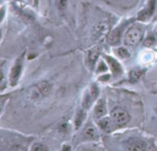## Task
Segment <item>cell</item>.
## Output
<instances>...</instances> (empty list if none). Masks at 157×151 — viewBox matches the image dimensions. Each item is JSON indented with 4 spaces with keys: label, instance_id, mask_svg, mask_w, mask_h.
Returning <instances> with one entry per match:
<instances>
[{
    "label": "cell",
    "instance_id": "1",
    "mask_svg": "<svg viewBox=\"0 0 157 151\" xmlns=\"http://www.w3.org/2000/svg\"><path fill=\"white\" fill-rule=\"evenodd\" d=\"M143 30L138 27L131 28L125 35V43L130 46L137 45L143 38Z\"/></svg>",
    "mask_w": 157,
    "mask_h": 151
},
{
    "label": "cell",
    "instance_id": "2",
    "mask_svg": "<svg viewBox=\"0 0 157 151\" xmlns=\"http://www.w3.org/2000/svg\"><path fill=\"white\" fill-rule=\"evenodd\" d=\"M111 120L115 125L123 126L130 121V115L125 110L121 108H115L111 112Z\"/></svg>",
    "mask_w": 157,
    "mask_h": 151
},
{
    "label": "cell",
    "instance_id": "3",
    "mask_svg": "<svg viewBox=\"0 0 157 151\" xmlns=\"http://www.w3.org/2000/svg\"><path fill=\"white\" fill-rule=\"evenodd\" d=\"M21 60L18 59L16 64L14 65V66L12 67L11 73H10V82L12 85L16 84L20 74H21V70H22V64H21Z\"/></svg>",
    "mask_w": 157,
    "mask_h": 151
},
{
    "label": "cell",
    "instance_id": "4",
    "mask_svg": "<svg viewBox=\"0 0 157 151\" xmlns=\"http://www.w3.org/2000/svg\"><path fill=\"white\" fill-rule=\"evenodd\" d=\"M125 149L128 150H144L147 149V146L144 142L137 139L130 140L127 145L125 146Z\"/></svg>",
    "mask_w": 157,
    "mask_h": 151
},
{
    "label": "cell",
    "instance_id": "5",
    "mask_svg": "<svg viewBox=\"0 0 157 151\" xmlns=\"http://www.w3.org/2000/svg\"><path fill=\"white\" fill-rule=\"evenodd\" d=\"M94 113H95V116L98 119L100 118H103L106 113H107V109H106V106H105V103L103 101H99L98 102V104L96 105L95 107V110H94Z\"/></svg>",
    "mask_w": 157,
    "mask_h": 151
},
{
    "label": "cell",
    "instance_id": "6",
    "mask_svg": "<svg viewBox=\"0 0 157 151\" xmlns=\"http://www.w3.org/2000/svg\"><path fill=\"white\" fill-rule=\"evenodd\" d=\"M84 136L86 137V138H87L89 140H98V131L96 130V128L93 125H89L85 129Z\"/></svg>",
    "mask_w": 157,
    "mask_h": 151
},
{
    "label": "cell",
    "instance_id": "7",
    "mask_svg": "<svg viewBox=\"0 0 157 151\" xmlns=\"http://www.w3.org/2000/svg\"><path fill=\"white\" fill-rule=\"evenodd\" d=\"M42 97H43V95H42L41 91L40 90L38 85L32 86V87L29 88V98L30 100L36 101V100H40Z\"/></svg>",
    "mask_w": 157,
    "mask_h": 151
},
{
    "label": "cell",
    "instance_id": "8",
    "mask_svg": "<svg viewBox=\"0 0 157 151\" xmlns=\"http://www.w3.org/2000/svg\"><path fill=\"white\" fill-rule=\"evenodd\" d=\"M108 61H109V64L110 66V68L112 70V73L116 76L120 75L121 73V65L114 59V58H111V57H107Z\"/></svg>",
    "mask_w": 157,
    "mask_h": 151
},
{
    "label": "cell",
    "instance_id": "9",
    "mask_svg": "<svg viewBox=\"0 0 157 151\" xmlns=\"http://www.w3.org/2000/svg\"><path fill=\"white\" fill-rule=\"evenodd\" d=\"M94 99L93 97L91 96L90 92L88 91L87 93H86L85 97H84V100H83V102H82V106L84 109H89L91 107V105L93 104L94 102Z\"/></svg>",
    "mask_w": 157,
    "mask_h": 151
},
{
    "label": "cell",
    "instance_id": "10",
    "mask_svg": "<svg viewBox=\"0 0 157 151\" xmlns=\"http://www.w3.org/2000/svg\"><path fill=\"white\" fill-rule=\"evenodd\" d=\"M38 87H39L40 90L41 91V93H42L43 96H47V95L50 93V91H51V86H50V84H49L48 82H46V81H41V82H40V83L38 84Z\"/></svg>",
    "mask_w": 157,
    "mask_h": 151
},
{
    "label": "cell",
    "instance_id": "11",
    "mask_svg": "<svg viewBox=\"0 0 157 151\" xmlns=\"http://www.w3.org/2000/svg\"><path fill=\"white\" fill-rule=\"evenodd\" d=\"M144 74V70L143 69H134L131 72L130 74V79L132 82H136L137 80H139L141 78V77Z\"/></svg>",
    "mask_w": 157,
    "mask_h": 151
},
{
    "label": "cell",
    "instance_id": "12",
    "mask_svg": "<svg viewBox=\"0 0 157 151\" xmlns=\"http://www.w3.org/2000/svg\"><path fill=\"white\" fill-rule=\"evenodd\" d=\"M120 37H121V31H120V30H113L110 33L109 38V42L111 43V44L117 43L120 41Z\"/></svg>",
    "mask_w": 157,
    "mask_h": 151
},
{
    "label": "cell",
    "instance_id": "13",
    "mask_svg": "<svg viewBox=\"0 0 157 151\" xmlns=\"http://www.w3.org/2000/svg\"><path fill=\"white\" fill-rule=\"evenodd\" d=\"M98 54H99V50L98 48H94V49L90 50L89 53H88V62H89V64L93 65L96 62V60L98 59Z\"/></svg>",
    "mask_w": 157,
    "mask_h": 151
},
{
    "label": "cell",
    "instance_id": "14",
    "mask_svg": "<svg viewBox=\"0 0 157 151\" xmlns=\"http://www.w3.org/2000/svg\"><path fill=\"white\" fill-rule=\"evenodd\" d=\"M85 118H86V113L84 111H79L76 117H75V126L76 128H79L83 122L85 121Z\"/></svg>",
    "mask_w": 157,
    "mask_h": 151
},
{
    "label": "cell",
    "instance_id": "15",
    "mask_svg": "<svg viewBox=\"0 0 157 151\" xmlns=\"http://www.w3.org/2000/svg\"><path fill=\"white\" fill-rule=\"evenodd\" d=\"M99 126L104 129V130H108L110 126V122H109V118H104V119H101L99 121Z\"/></svg>",
    "mask_w": 157,
    "mask_h": 151
},
{
    "label": "cell",
    "instance_id": "16",
    "mask_svg": "<svg viewBox=\"0 0 157 151\" xmlns=\"http://www.w3.org/2000/svg\"><path fill=\"white\" fill-rule=\"evenodd\" d=\"M91 96L93 97L94 100H96L98 96V88L96 86V85H92L91 88H90V90H89Z\"/></svg>",
    "mask_w": 157,
    "mask_h": 151
},
{
    "label": "cell",
    "instance_id": "17",
    "mask_svg": "<svg viewBox=\"0 0 157 151\" xmlns=\"http://www.w3.org/2000/svg\"><path fill=\"white\" fill-rule=\"evenodd\" d=\"M67 3H68V0H56L57 7L60 10H63L67 6Z\"/></svg>",
    "mask_w": 157,
    "mask_h": 151
},
{
    "label": "cell",
    "instance_id": "18",
    "mask_svg": "<svg viewBox=\"0 0 157 151\" xmlns=\"http://www.w3.org/2000/svg\"><path fill=\"white\" fill-rule=\"evenodd\" d=\"M31 150L34 151H41V150H48V148L45 147L44 145L42 144H35L32 148H31Z\"/></svg>",
    "mask_w": 157,
    "mask_h": 151
},
{
    "label": "cell",
    "instance_id": "19",
    "mask_svg": "<svg viewBox=\"0 0 157 151\" xmlns=\"http://www.w3.org/2000/svg\"><path fill=\"white\" fill-rule=\"evenodd\" d=\"M155 43V38L153 36H149L145 41H144V46H147V47H150L152 45H154Z\"/></svg>",
    "mask_w": 157,
    "mask_h": 151
},
{
    "label": "cell",
    "instance_id": "20",
    "mask_svg": "<svg viewBox=\"0 0 157 151\" xmlns=\"http://www.w3.org/2000/svg\"><path fill=\"white\" fill-rule=\"evenodd\" d=\"M119 54H120L121 57H123V58H127V57L130 56L129 52H128L125 48H120V49H119Z\"/></svg>",
    "mask_w": 157,
    "mask_h": 151
},
{
    "label": "cell",
    "instance_id": "21",
    "mask_svg": "<svg viewBox=\"0 0 157 151\" xmlns=\"http://www.w3.org/2000/svg\"><path fill=\"white\" fill-rule=\"evenodd\" d=\"M98 71H106V70H107V66H106V65H105L103 62H100V64H99V66H98Z\"/></svg>",
    "mask_w": 157,
    "mask_h": 151
},
{
    "label": "cell",
    "instance_id": "22",
    "mask_svg": "<svg viewBox=\"0 0 157 151\" xmlns=\"http://www.w3.org/2000/svg\"><path fill=\"white\" fill-rule=\"evenodd\" d=\"M156 37H157V33H156Z\"/></svg>",
    "mask_w": 157,
    "mask_h": 151
}]
</instances>
